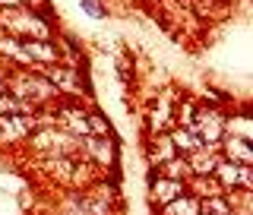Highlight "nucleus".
Returning a JSON list of instances; mask_svg holds the SVG:
<instances>
[{"label": "nucleus", "mask_w": 253, "mask_h": 215, "mask_svg": "<svg viewBox=\"0 0 253 215\" xmlns=\"http://www.w3.org/2000/svg\"><path fill=\"white\" fill-rule=\"evenodd\" d=\"M190 127H196V136L203 142H215L221 136V130H225V121H221L215 111H203V114H196V121Z\"/></svg>", "instance_id": "nucleus-1"}, {"label": "nucleus", "mask_w": 253, "mask_h": 215, "mask_svg": "<svg viewBox=\"0 0 253 215\" xmlns=\"http://www.w3.org/2000/svg\"><path fill=\"white\" fill-rule=\"evenodd\" d=\"M16 89H19V95H26V98H29V92H32V98H47V95H54V83L51 79H38V76H32V79L26 76Z\"/></svg>", "instance_id": "nucleus-2"}, {"label": "nucleus", "mask_w": 253, "mask_h": 215, "mask_svg": "<svg viewBox=\"0 0 253 215\" xmlns=\"http://www.w3.org/2000/svg\"><path fill=\"white\" fill-rule=\"evenodd\" d=\"M215 174L225 184H241V187H250V165H215Z\"/></svg>", "instance_id": "nucleus-3"}, {"label": "nucleus", "mask_w": 253, "mask_h": 215, "mask_svg": "<svg viewBox=\"0 0 253 215\" xmlns=\"http://www.w3.org/2000/svg\"><path fill=\"white\" fill-rule=\"evenodd\" d=\"M152 193H158V203H171L180 196V184L168 180V177H158V180H152Z\"/></svg>", "instance_id": "nucleus-4"}, {"label": "nucleus", "mask_w": 253, "mask_h": 215, "mask_svg": "<svg viewBox=\"0 0 253 215\" xmlns=\"http://www.w3.org/2000/svg\"><path fill=\"white\" fill-rule=\"evenodd\" d=\"M171 146H177L180 152L193 155V152H200V149H203V139L196 136V133H190V130H177V133H174V139H171Z\"/></svg>", "instance_id": "nucleus-5"}, {"label": "nucleus", "mask_w": 253, "mask_h": 215, "mask_svg": "<svg viewBox=\"0 0 253 215\" xmlns=\"http://www.w3.org/2000/svg\"><path fill=\"white\" fill-rule=\"evenodd\" d=\"M32 127L29 117H6V121H0V136H6V139H13V136H22Z\"/></svg>", "instance_id": "nucleus-6"}, {"label": "nucleus", "mask_w": 253, "mask_h": 215, "mask_svg": "<svg viewBox=\"0 0 253 215\" xmlns=\"http://www.w3.org/2000/svg\"><path fill=\"white\" fill-rule=\"evenodd\" d=\"M26 54L29 60L38 57V60H54V47H47V42H26Z\"/></svg>", "instance_id": "nucleus-7"}, {"label": "nucleus", "mask_w": 253, "mask_h": 215, "mask_svg": "<svg viewBox=\"0 0 253 215\" xmlns=\"http://www.w3.org/2000/svg\"><path fill=\"white\" fill-rule=\"evenodd\" d=\"M228 155L231 158H241L244 165H250V146H247V139H228Z\"/></svg>", "instance_id": "nucleus-8"}, {"label": "nucleus", "mask_w": 253, "mask_h": 215, "mask_svg": "<svg viewBox=\"0 0 253 215\" xmlns=\"http://www.w3.org/2000/svg\"><path fill=\"white\" fill-rule=\"evenodd\" d=\"M200 212V203L196 200H174L168 206V215H196Z\"/></svg>", "instance_id": "nucleus-9"}, {"label": "nucleus", "mask_w": 253, "mask_h": 215, "mask_svg": "<svg viewBox=\"0 0 253 215\" xmlns=\"http://www.w3.org/2000/svg\"><path fill=\"white\" fill-rule=\"evenodd\" d=\"M63 117H67V124L73 127L79 133H89V117L83 114V111H63Z\"/></svg>", "instance_id": "nucleus-10"}, {"label": "nucleus", "mask_w": 253, "mask_h": 215, "mask_svg": "<svg viewBox=\"0 0 253 215\" xmlns=\"http://www.w3.org/2000/svg\"><path fill=\"white\" fill-rule=\"evenodd\" d=\"M51 83H60L63 89H76L73 70H67V67H57V70H51Z\"/></svg>", "instance_id": "nucleus-11"}, {"label": "nucleus", "mask_w": 253, "mask_h": 215, "mask_svg": "<svg viewBox=\"0 0 253 215\" xmlns=\"http://www.w3.org/2000/svg\"><path fill=\"white\" fill-rule=\"evenodd\" d=\"M155 146L158 149H152V158H155V162H171V155H174V146H171V139H158L155 142Z\"/></svg>", "instance_id": "nucleus-12"}, {"label": "nucleus", "mask_w": 253, "mask_h": 215, "mask_svg": "<svg viewBox=\"0 0 253 215\" xmlns=\"http://www.w3.org/2000/svg\"><path fill=\"white\" fill-rule=\"evenodd\" d=\"M193 168L200 171V174H206V171H215V158H212V155H206L203 149H200V152H193Z\"/></svg>", "instance_id": "nucleus-13"}, {"label": "nucleus", "mask_w": 253, "mask_h": 215, "mask_svg": "<svg viewBox=\"0 0 253 215\" xmlns=\"http://www.w3.org/2000/svg\"><path fill=\"white\" fill-rule=\"evenodd\" d=\"M162 168H165V174H162V177H168V180H177L184 171H190V168H187V162H174V158H171V162H165Z\"/></svg>", "instance_id": "nucleus-14"}, {"label": "nucleus", "mask_w": 253, "mask_h": 215, "mask_svg": "<svg viewBox=\"0 0 253 215\" xmlns=\"http://www.w3.org/2000/svg\"><path fill=\"white\" fill-rule=\"evenodd\" d=\"M19 42H13V38H3L0 42V51H6V54H13V57H19V60H26L29 63V54H26V47H16Z\"/></svg>", "instance_id": "nucleus-15"}, {"label": "nucleus", "mask_w": 253, "mask_h": 215, "mask_svg": "<svg viewBox=\"0 0 253 215\" xmlns=\"http://www.w3.org/2000/svg\"><path fill=\"white\" fill-rule=\"evenodd\" d=\"M193 6H196L200 13H212V10H215V13H225V10H228L221 0H218V3H215V0H193Z\"/></svg>", "instance_id": "nucleus-16"}, {"label": "nucleus", "mask_w": 253, "mask_h": 215, "mask_svg": "<svg viewBox=\"0 0 253 215\" xmlns=\"http://www.w3.org/2000/svg\"><path fill=\"white\" fill-rule=\"evenodd\" d=\"M0 111H13V114H22V111H29V105H22V101H16V98H6V95H0Z\"/></svg>", "instance_id": "nucleus-17"}, {"label": "nucleus", "mask_w": 253, "mask_h": 215, "mask_svg": "<svg viewBox=\"0 0 253 215\" xmlns=\"http://www.w3.org/2000/svg\"><path fill=\"white\" fill-rule=\"evenodd\" d=\"M89 146H92V152L98 155V158H111V149H108V142H101V139H89Z\"/></svg>", "instance_id": "nucleus-18"}, {"label": "nucleus", "mask_w": 253, "mask_h": 215, "mask_svg": "<svg viewBox=\"0 0 253 215\" xmlns=\"http://www.w3.org/2000/svg\"><path fill=\"white\" fill-rule=\"evenodd\" d=\"M83 6H85L89 13H95V16H105V13H101V6L95 3V0H83Z\"/></svg>", "instance_id": "nucleus-19"}, {"label": "nucleus", "mask_w": 253, "mask_h": 215, "mask_svg": "<svg viewBox=\"0 0 253 215\" xmlns=\"http://www.w3.org/2000/svg\"><path fill=\"white\" fill-rule=\"evenodd\" d=\"M0 3H3V0H0ZM6 3H13V6H19V0H6Z\"/></svg>", "instance_id": "nucleus-20"}]
</instances>
